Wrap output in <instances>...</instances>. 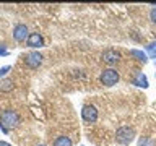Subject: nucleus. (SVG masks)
Masks as SVG:
<instances>
[{"instance_id":"obj_1","label":"nucleus","mask_w":156,"mask_h":146,"mask_svg":"<svg viewBox=\"0 0 156 146\" xmlns=\"http://www.w3.org/2000/svg\"><path fill=\"white\" fill-rule=\"evenodd\" d=\"M0 125H2L5 130L16 128V127L20 125V115H18V112L13 110V109H5L2 114H0Z\"/></svg>"},{"instance_id":"obj_2","label":"nucleus","mask_w":156,"mask_h":146,"mask_svg":"<svg viewBox=\"0 0 156 146\" xmlns=\"http://www.w3.org/2000/svg\"><path fill=\"white\" fill-rule=\"evenodd\" d=\"M115 138L120 144H130L135 140V130L129 125H124L120 128H117L115 131Z\"/></svg>"},{"instance_id":"obj_3","label":"nucleus","mask_w":156,"mask_h":146,"mask_svg":"<svg viewBox=\"0 0 156 146\" xmlns=\"http://www.w3.org/2000/svg\"><path fill=\"white\" fill-rule=\"evenodd\" d=\"M99 80L104 86H114V85L119 83L120 75H119V71H117L115 68H106V70H102Z\"/></svg>"},{"instance_id":"obj_4","label":"nucleus","mask_w":156,"mask_h":146,"mask_svg":"<svg viewBox=\"0 0 156 146\" xmlns=\"http://www.w3.org/2000/svg\"><path fill=\"white\" fill-rule=\"evenodd\" d=\"M23 62H24V65H26L28 68L36 70V68H39L41 63H42V55L39 52L33 50V52H29V54H26V55L23 57Z\"/></svg>"},{"instance_id":"obj_5","label":"nucleus","mask_w":156,"mask_h":146,"mask_svg":"<svg viewBox=\"0 0 156 146\" xmlns=\"http://www.w3.org/2000/svg\"><path fill=\"white\" fill-rule=\"evenodd\" d=\"M81 119L88 122V123H94V122L98 120V109L94 106H91V104H86V106H83V109H81Z\"/></svg>"},{"instance_id":"obj_6","label":"nucleus","mask_w":156,"mask_h":146,"mask_svg":"<svg viewBox=\"0 0 156 146\" xmlns=\"http://www.w3.org/2000/svg\"><path fill=\"white\" fill-rule=\"evenodd\" d=\"M102 62L107 63V65H115V63H119L120 60V52L115 50V49H106L104 52H102Z\"/></svg>"},{"instance_id":"obj_7","label":"nucleus","mask_w":156,"mask_h":146,"mask_svg":"<svg viewBox=\"0 0 156 146\" xmlns=\"http://www.w3.org/2000/svg\"><path fill=\"white\" fill-rule=\"evenodd\" d=\"M13 39L16 42H23V41H26V39L29 37V33H28V26L26 24H23V23H20L16 24V26L13 28Z\"/></svg>"},{"instance_id":"obj_8","label":"nucleus","mask_w":156,"mask_h":146,"mask_svg":"<svg viewBox=\"0 0 156 146\" xmlns=\"http://www.w3.org/2000/svg\"><path fill=\"white\" fill-rule=\"evenodd\" d=\"M26 46L31 49H41L44 47V37L39 33H31L29 37L26 39Z\"/></svg>"},{"instance_id":"obj_9","label":"nucleus","mask_w":156,"mask_h":146,"mask_svg":"<svg viewBox=\"0 0 156 146\" xmlns=\"http://www.w3.org/2000/svg\"><path fill=\"white\" fill-rule=\"evenodd\" d=\"M132 83H133L135 86H138V88H143V89H146V88L150 86L148 78H146V75H145L143 71H136L135 73V78L132 80Z\"/></svg>"},{"instance_id":"obj_10","label":"nucleus","mask_w":156,"mask_h":146,"mask_svg":"<svg viewBox=\"0 0 156 146\" xmlns=\"http://www.w3.org/2000/svg\"><path fill=\"white\" fill-rule=\"evenodd\" d=\"M130 55L133 58H136L138 62H141V63L148 62V55H146V52L140 50V49H130Z\"/></svg>"},{"instance_id":"obj_11","label":"nucleus","mask_w":156,"mask_h":146,"mask_svg":"<svg viewBox=\"0 0 156 146\" xmlns=\"http://www.w3.org/2000/svg\"><path fill=\"white\" fill-rule=\"evenodd\" d=\"M13 80H10V78H3V80H0V91L2 92H10L13 91Z\"/></svg>"},{"instance_id":"obj_12","label":"nucleus","mask_w":156,"mask_h":146,"mask_svg":"<svg viewBox=\"0 0 156 146\" xmlns=\"http://www.w3.org/2000/svg\"><path fill=\"white\" fill-rule=\"evenodd\" d=\"M72 144H73L72 140L65 135H60V136H57V138L54 140V146H72Z\"/></svg>"},{"instance_id":"obj_13","label":"nucleus","mask_w":156,"mask_h":146,"mask_svg":"<svg viewBox=\"0 0 156 146\" xmlns=\"http://www.w3.org/2000/svg\"><path fill=\"white\" fill-rule=\"evenodd\" d=\"M146 55H148L150 58H154L156 60V41L150 42L148 46H146Z\"/></svg>"},{"instance_id":"obj_14","label":"nucleus","mask_w":156,"mask_h":146,"mask_svg":"<svg viewBox=\"0 0 156 146\" xmlns=\"http://www.w3.org/2000/svg\"><path fill=\"white\" fill-rule=\"evenodd\" d=\"M138 146H156L153 138H148V136H141L138 140Z\"/></svg>"},{"instance_id":"obj_15","label":"nucleus","mask_w":156,"mask_h":146,"mask_svg":"<svg viewBox=\"0 0 156 146\" xmlns=\"http://www.w3.org/2000/svg\"><path fill=\"white\" fill-rule=\"evenodd\" d=\"M10 70H12V67H10V65H5V67L0 68V80H3V78L8 75V71H10Z\"/></svg>"},{"instance_id":"obj_16","label":"nucleus","mask_w":156,"mask_h":146,"mask_svg":"<svg viewBox=\"0 0 156 146\" xmlns=\"http://www.w3.org/2000/svg\"><path fill=\"white\" fill-rule=\"evenodd\" d=\"M150 19L156 24V7H153V8L150 10Z\"/></svg>"},{"instance_id":"obj_17","label":"nucleus","mask_w":156,"mask_h":146,"mask_svg":"<svg viewBox=\"0 0 156 146\" xmlns=\"http://www.w3.org/2000/svg\"><path fill=\"white\" fill-rule=\"evenodd\" d=\"M5 55H8L7 46H5V44H0V57H5Z\"/></svg>"},{"instance_id":"obj_18","label":"nucleus","mask_w":156,"mask_h":146,"mask_svg":"<svg viewBox=\"0 0 156 146\" xmlns=\"http://www.w3.org/2000/svg\"><path fill=\"white\" fill-rule=\"evenodd\" d=\"M0 146H12V144L7 143V141H0Z\"/></svg>"},{"instance_id":"obj_19","label":"nucleus","mask_w":156,"mask_h":146,"mask_svg":"<svg viewBox=\"0 0 156 146\" xmlns=\"http://www.w3.org/2000/svg\"><path fill=\"white\" fill-rule=\"evenodd\" d=\"M37 146H46V144H37Z\"/></svg>"},{"instance_id":"obj_20","label":"nucleus","mask_w":156,"mask_h":146,"mask_svg":"<svg viewBox=\"0 0 156 146\" xmlns=\"http://www.w3.org/2000/svg\"><path fill=\"white\" fill-rule=\"evenodd\" d=\"M0 131H2V125H0Z\"/></svg>"},{"instance_id":"obj_21","label":"nucleus","mask_w":156,"mask_h":146,"mask_svg":"<svg viewBox=\"0 0 156 146\" xmlns=\"http://www.w3.org/2000/svg\"><path fill=\"white\" fill-rule=\"evenodd\" d=\"M154 76H156V73H154Z\"/></svg>"},{"instance_id":"obj_22","label":"nucleus","mask_w":156,"mask_h":146,"mask_svg":"<svg viewBox=\"0 0 156 146\" xmlns=\"http://www.w3.org/2000/svg\"><path fill=\"white\" fill-rule=\"evenodd\" d=\"M154 62H156V60H154Z\"/></svg>"}]
</instances>
